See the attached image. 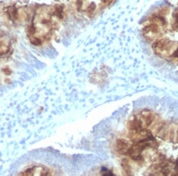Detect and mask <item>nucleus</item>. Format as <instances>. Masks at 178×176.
Returning <instances> with one entry per match:
<instances>
[{
  "mask_svg": "<svg viewBox=\"0 0 178 176\" xmlns=\"http://www.w3.org/2000/svg\"><path fill=\"white\" fill-rule=\"evenodd\" d=\"M101 1H102V2L104 3V4L108 6V5H109L110 4H111L113 2V0H101Z\"/></svg>",
  "mask_w": 178,
  "mask_h": 176,
  "instance_id": "6e6552de",
  "label": "nucleus"
},
{
  "mask_svg": "<svg viewBox=\"0 0 178 176\" xmlns=\"http://www.w3.org/2000/svg\"><path fill=\"white\" fill-rule=\"evenodd\" d=\"M173 56L175 58H178V47L177 48L176 51L174 52V53L173 54Z\"/></svg>",
  "mask_w": 178,
  "mask_h": 176,
  "instance_id": "1a4fd4ad",
  "label": "nucleus"
},
{
  "mask_svg": "<svg viewBox=\"0 0 178 176\" xmlns=\"http://www.w3.org/2000/svg\"><path fill=\"white\" fill-rule=\"evenodd\" d=\"M130 147V145L125 140L119 139L117 141L116 148L119 153L122 155H126Z\"/></svg>",
  "mask_w": 178,
  "mask_h": 176,
  "instance_id": "20e7f679",
  "label": "nucleus"
},
{
  "mask_svg": "<svg viewBox=\"0 0 178 176\" xmlns=\"http://www.w3.org/2000/svg\"><path fill=\"white\" fill-rule=\"evenodd\" d=\"M177 139H178V131H177Z\"/></svg>",
  "mask_w": 178,
  "mask_h": 176,
  "instance_id": "9d476101",
  "label": "nucleus"
},
{
  "mask_svg": "<svg viewBox=\"0 0 178 176\" xmlns=\"http://www.w3.org/2000/svg\"><path fill=\"white\" fill-rule=\"evenodd\" d=\"M143 32L145 38L152 40L157 37L159 33V29L158 26L152 23L144 27L143 29Z\"/></svg>",
  "mask_w": 178,
  "mask_h": 176,
  "instance_id": "f03ea898",
  "label": "nucleus"
},
{
  "mask_svg": "<svg viewBox=\"0 0 178 176\" xmlns=\"http://www.w3.org/2000/svg\"><path fill=\"white\" fill-rule=\"evenodd\" d=\"M7 14L11 20H16L18 17V11L15 6H11L9 7L7 10Z\"/></svg>",
  "mask_w": 178,
  "mask_h": 176,
  "instance_id": "39448f33",
  "label": "nucleus"
},
{
  "mask_svg": "<svg viewBox=\"0 0 178 176\" xmlns=\"http://www.w3.org/2000/svg\"><path fill=\"white\" fill-rule=\"evenodd\" d=\"M170 43L167 39H162L155 42L152 45L155 52L157 55H164L167 53L170 49Z\"/></svg>",
  "mask_w": 178,
  "mask_h": 176,
  "instance_id": "f257e3e1",
  "label": "nucleus"
},
{
  "mask_svg": "<svg viewBox=\"0 0 178 176\" xmlns=\"http://www.w3.org/2000/svg\"><path fill=\"white\" fill-rule=\"evenodd\" d=\"M124 161L123 163V168L125 170V171L126 172L127 174H130V167L128 163V162Z\"/></svg>",
  "mask_w": 178,
  "mask_h": 176,
  "instance_id": "0eeeda50",
  "label": "nucleus"
},
{
  "mask_svg": "<svg viewBox=\"0 0 178 176\" xmlns=\"http://www.w3.org/2000/svg\"><path fill=\"white\" fill-rule=\"evenodd\" d=\"M23 175H50V173L49 172V171L45 168H43L42 167H35L33 168H31L29 169H28L24 171V172L22 173Z\"/></svg>",
  "mask_w": 178,
  "mask_h": 176,
  "instance_id": "7ed1b4c3",
  "label": "nucleus"
},
{
  "mask_svg": "<svg viewBox=\"0 0 178 176\" xmlns=\"http://www.w3.org/2000/svg\"><path fill=\"white\" fill-rule=\"evenodd\" d=\"M54 14L60 19L64 17V7L60 5H57L55 7Z\"/></svg>",
  "mask_w": 178,
  "mask_h": 176,
  "instance_id": "423d86ee",
  "label": "nucleus"
}]
</instances>
